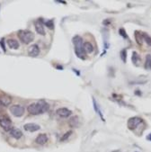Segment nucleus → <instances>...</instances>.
I'll return each instance as SVG.
<instances>
[{
  "instance_id": "1",
  "label": "nucleus",
  "mask_w": 151,
  "mask_h": 152,
  "mask_svg": "<svg viewBox=\"0 0 151 152\" xmlns=\"http://www.w3.org/2000/svg\"><path fill=\"white\" fill-rule=\"evenodd\" d=\"M49 110V104L44 101H40L38 103H33L28 105L27 111L32 115H38V114H43L46 111Z\"/></svg>"
},
{
  "instance_id": "2",
  "label": "nucleus",
  "mask_w": 151,
  "mask_h": 152,
  "mask_svg": "<svg viewBox=\"0 0 151 152\" xmlns=\"http://www.w3.org/2000/svg\"><path fill=\"white\" fill-rule=\"evenodd\" d=\"M17 36L20 39V41H22L25 44L31 43L34 39V34L28 30H20L17 34Z\"/></svg>"
},
{
  "instance_id": "3",
  "label": "nucleus",
  "mask_w": 151,
  "mask_h": 152,
  "mask_svg": "<svg viewBox=\"0 0 151 152\" xmlns=\"http://www.w3.org/2000/svg\"><path fill=\"white\" fill-rule=\"evenodd\" d=\"M73 43L75 45V53L78 58H84L83 50V40L80 36H75L73 38Z\"/></svg>"
},
{
  "instance_id": "4",
  "label": "nucleus",
  "mask_w": 151,
  "mask_h": 152,
  "mask_svg": "<svg viewBox=\"0 0 151 152\" xmlns=\"http://www.w3.org/2000/svg\"><path fill=\"white\" fill-rule=\"evenodd\" d=\"M9 111L15 117H21L24 114V108L20 104L11 105V107L9 108Z\"/></svg>"
},
{
  "instance_id": "5",
  "label": "nucleus",
  "mask_w": 151,
  "mask_h": 152,
  "mask_svg": "<svg viewBox=\"0 0 151 152\" xmlns=\"http://www.w3.org/2000/svg\"><path fill=\"white\" fill-rule=\"evenodd\" d=\"M0 127L5 131H10L13 129V124H12L11 120L8 117H1L0 118Z\"/></svg>"
},
{
  "instance_id": "6",
  "label": "nucleus",
  "mask_w": 151,
  "mask_h": 152,
  "mask_svg": "<svg viewBox=\"0 0 151 152\" xmlns=\"http://www.w3.org/2000/svg\"><path fill=\"white\" fill-rule=\"evenodd\" d=\"M141 122H142V119L140 117L136 116V117H132V118H129L127 125H128V128L129 130H134V129H136L140 125Z\"/></svg>"
},
{
  "instance_id": "7",
  "label": "nucleus",
  "mask_w": 151,
  "mask_h": 152,
  "mask_svg": "<svg viewBox=\"0 0 151 152\" xmlns=\"http://www.w3.org/2000/svg\"><path fill=\"white\" fill-rule=\"evenodd\" d=\"M23 129H24L26 131H30V132H34L37 131L41 129L40 125L36 123H32V122H30V123H26L23 125Z\"/></svg>"
},
{
  "instance_id": "8",
  "label": "nucleus",
  "mask_w": 151,
  "mask_h": 152,
  "mask_svg": "<svg viewBox=\"0 0 151 152\" xmlns=\"http://www.w3.org/2000/svg\"><path fill=\"white\" fill-rule=\"evenodd\" d=\"M40 53V48L37 44H33L28 49V54L31 57H37Z\"/></svg>"
},
{
  "instance_id": "9",
  "label": "nucleus",
  "mask_w": 151,
  "mask_h": 152,
  "mask_svg": "<svg viewBox=\"0 0 151 152\" xmlns=\"http://www.w3.org/2000/svg\"><path fill=\"white\" fill-rule=\"evenodd\" d=\"M35 30H36L37 34L41 35H45V30L44 26H43L42 20H38L35 23Z\"/></svg>"
},
{
  "instance_id": "10",
  "label": "nucleus",
  "mask_w": 151,
  "mask_h": 152,
  "mask_svg": "<svg viewBox=\"0 0 151 152\" xmlns=\"http://www.w3.org/2000/svg\"><path fill=\"white\" fill-rule=\"evenodd\" d=\"M57 114L60 117H63V118H66V117H68L71 114V111L68 110V108H65V107H62V108H60L57 110Z\"/></svg>"
},
{
  "instance_id": "11",
  "label": "nucleus",
  "mask_w": 151,
  "mask_h": 152,
  "mask_svg": "<svg viewBox=\"0 0 151 152\" xmlns=\"http://www.w3.org/2000/svg\"><path fill=\"white\" fill-rule=\"evenodd\" d=\"M11 102H12V98L9 95H2L1 96H0V103H1V104L3 105V106H7V105H9L11 104Z\"/></svg>"
},
{
  "instance_id": "12",
  "label": "nucleus",
  "mask_w": 151,
  "mask_h": 152,
  "mask_svg": "<svg viewBox=\"0 0 151 152\" xmlns=\"http://www.w3.org/2000/svg\"><path fill=\"white\" fill-rule=\"evenodd\" d=\"M35 141H36L37 144H40V145H44V144L47 143V141H48V137H47L46 134L42 133V134H40V135L37 136Z\"/></svg>"
},
{
  "instance_id": "13",
  "label": "nucleus",
  "mask_w": 151,
  "mask_h": 152,
  "mask_svg": "<svg viewBox=\"0 0 151 152\" xmlns=\"http://www.w3.org/2000/svg\"><path fill=\"white\" fill-rule=\"evenodd\" d=\"M68 125L71 128L78 127V125H79V118H78V116H72L68 120Z\"/></svg>"
},
{
  "instance_id": "14",
  "label": "nucleus",
  "mask_w": 151,
  "mask_h": 152,
  "mask_svg": "<svg viewBox=\"0 0 151 152\" xmlns=\"http://www.w3.org/2000/svg\"><path fill=\"white\" fill-rule=\"evenodd\" d=\"M10 134H11L12 137H14L16 140L20 139L22 136H23V132L21 131V130H19V129H15V128H13L10 130Z\"/></svg>"
},
{
  "instance_id": "15",
  "label": "nucleus",
  "mask_w": 151,
  "mask_h": 152,
  "mask_svg": "<svg viewBox=\"0 0 151 152\" xmlns=\"http://www.w3.org/2000/svg\"><path fill=\"white\" fill-rule=\"evenodd\" d=\"M7 45L13 50H17L19 48V42L15 39H8L7 40Z\"/></svg>"
},
{
  "instance_id": "16",
  "label": "nucleus",
  "mask_w": 151,
  "mask_h": 152,
  "mask_svg": "<svg viewBox=\"0 0 151 152\" xmlns=\"http://www.w3.org/2000/svg\"><path fill=\"white\" fill-rule=\"evenodd\" d=\"M83 50L86 53H92L94 51V46L92 45V43L86 42L83 44Z\"/></svg>"
},
{
  "instance_id": "17",
  "label": "nucleus",
  "mask_w": 151,
  "mask_h": 152,
  "mask_svg": "<svg viewBox=\"0 0 151 152\" xmlns=\"http://www.w3.org/2000/svg\"><path fill=\"white\" fill-rule=\"evenodd\" d=\"M93 104H94V108H95V111L98 114H99V116H100V118H101V120L103 121V122H104V118H103V114H102V111H101V109H100L99 105H98V104L96 103V101H95V98H93Z\"/></svg>"
},
{
  "instance_id": "18",
  "label": "nucleus",
  "mask_w": 151,
  "mask_h": 152,
  "mask_svg": "<svg viewBox=\"0 0 151 152\" xmlns=\"http://www.w3.org/2000/svg\"><path fill=\"white\" fill-rule=\"evenodd\" d=\"M135 39H136V42L137 43L139 44V45H142L143 43V35H142V32H139V31H136L135 32Z\"/></svg>"
},
{
  "instance_id": "19",
  "label": "nucleus",
  "mask_w": 151,
  "mask_h": 152,
  "mask_svg": "<svg viewBox=\"0 0 151 152\" xmlns=\"http://www.w3.org/2000/svg\"><path fill=\"white\" fill-rule=\"evenodd\" d=\"M145 69L149 70L151 69V54H148L146 56V61H145V65H144Z\"/></svg>"
},
{
  "instance_id": "20",
  "label": "nucleus",
  "mask_w": 151,
  "mask_h": 152,
  "mask_svg": "<svg viewBox=\"0 0 151 152\" xmlns=\"http://www.w3.org/2000/svg\"><path fill=\"white\" fill-rule=\"evenodd\" d=\"M132 58V62L134 63V65L139 66V62H140V57L136 51H134L132 53V58Z\"/></svg>"
},
{
  "instance_id": "21",
  "label": "nucleus",
  "mask_w": 151,
  "mask_h": 152,
  "mask_svg": "<svg viewBox=\"0 0 151 152\" xmlns=\"http://www.w3.org/2000/svg\"><path fill=\"white\" fill-rule=\"evenodd\" d=\"M120 57H121V60H122V62H126V60H127V50H125V49H123V50H121V52H120Z\"/></svg>"
},
{
  "instance_id": "22",
  "label": "nucleus",
  "mask_w": 151,
  "mask_h": 152,
  "mask_svg": "<svg viewBox=\"0 0 151 152\" xmlns=\"http://www.w3.org/2000/svg\"><path fill=\"white\" fill-rule=\"evenodd\" d=\"M142 35H143V40L146 41L148 45L151 46V37L148 34H147L146 32H142Z\"/></svg>"
},
{
  "instance_id": "23",
  "label": "nucleus",
  "mask_w": 151,
  "mask_h": 152,
  "mask_svg": "<svg viewBox=\"0 0 151 152\" xmlns=\"http://www.w3.org/2000/svg\"><path fill=\"white\" fill-rule=\"evenodd\" d=\"M73 133V131L72 130H69V131H67L66 133L64 134L63 136H62L61 138H60V141H65V140H67L68 139V138L71 136V134Z\"/></svg>"
},
{
  "instance_id": "24",
  "label": "nucleus",
  "mask_w": 151,
  "mask_h": 152,
  "mask_svg": "<svg viewBox=\"0 0 151 152\" xmlns=\"http://www.w3.org/2000/svg\"><path fill=\"white\" fill-rule=\"evenodd\" d=\"M45 24L47 25V27L50 29H53L54 27V23H53V20H49L47 21V22H45Z\"/></svg>"
},
{
  "instance_id": "25",
  "label": "nucleus",
  "mask_w": 151,
  "mask_h": 152,
  "mask_svg": "<svg viewBox=\"0 0 151 152\" xmlns=\"http://www.w3.org/2000/svg\"><path fill=\"white\" fill-rule=\"evenodd\" d=\"M119 34L120 35H121V36L123 37V38H125V39H128V35H127L126 34V32H125V30L123 28H121L119 30Z\"/></svg>"
},
{
  "instance_id": "26",
  "label": "nucleus",
  "mask_w": 151,
  "mask_h": 152,
  "mask_svg": "<svg viewBox=\"0 0 151 152\" xmlns=\"http://www.w3.org/2000/svg\"><path fill=\"white\" fill-rule=\"evenodd\" d=\"M4 39H1V41H0V45H1V48L2 50H4V52L5 51V42H4Z\"/></svg>"
},
{
  "instance_id": "27",
  "label": "nucleus",
  "mask_w": 151,
  "mask_h": 152,
  "mask_svg": "<svg viewBox=\"0 0 151 152\" xmlns=\"http://www.w3.org/2000/svg\"><path fill=\"white\" fill-rule=\"evenodd\" d=\"M135 94H136V95H141V92H140V90H136Z\"/></svg>"
},
{
  "instance_id": "28",
  "label": "nucleus",
  "mask_w": 151,
  "mask_h": 152,
  "mask_svg": "<svg viewBox=\"0 0 151 152\" xmlns=\"http://www.w3.org/2000/svg\"><path fill=\"white\" fill-rule=\"evenodd\" d=\"M147 139H148V140H149L150 141H151V133L149 134V136H148V137H147Z\"/></svg>"
},
{
  "instance_id": "29",
  "label": "nucleus",
  "mask_w": 151,
  "mask_h": 152,
  "mask_svg": "<svg viewBox=\"0 0 151 152\" xmlns=\"http://www.w3.org/2000/svg\"><path fill=\"white\" fill-rule=\"evenodd\" d=\"M1 106H3V105H2V104H1V103H0V107H1Z\"/></svg>"
}]
</instances>
